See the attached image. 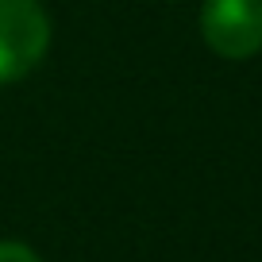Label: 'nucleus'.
<instances>
[{"instance_id": "nucleus-1", "label": "nucleus", "mask_w": 262, "mask_h": 262, "mask_svg": "<svg viewBox=\"0 0 262 262\" xmlns=\"http://www.w3.org/2000/svg\"><path fill=\"white\" fill-rule=\"evenodd\" d=\"M50 50V16L39 0H0V85L27 77Z\"/></svg>"}, {"instance_id": "nucleus-2", "label": "nucleus", "mask_w": 262, "mask_h": 262, "mask_svg": "<svg viewBox=\"0 0 262 262\" xmlns=\"http://www.w3.org/2000/svg\"><path fill=\"white\" fill-rule=\"evenodd\" d=\"M201 35L220 58L243 62L262 50V0H205Z\"/></svg>"}, {"instance_id": "nucleus-3", "label": "nucleus", "mask_w": 262, "mask_h": 262, "mask_svg": "<svg viewBox=\"0 0 262 262\" xmlns=\"http://www.w3.org/2000/svg\"><path fill=\"white\" fill-rule=\"evenodd\" d=\"M0 262H42V258L19 239H0Z\"/></svg>"}]
</instances>
